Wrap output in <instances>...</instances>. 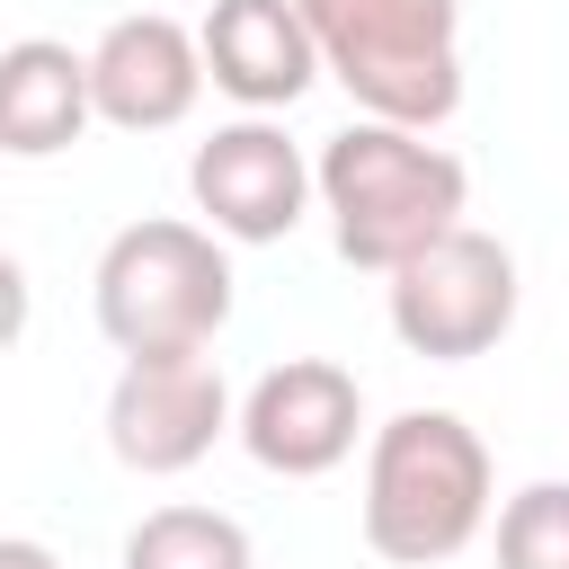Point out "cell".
I'll list each match as a JSON object with an SVG mask.
<instances>
[{"label": "cell", "mask_w": 569, "mask_h": 569, "mask_svg": "<svg viewBox=\"0 0 569 569\" xmlns=\"http://www.w3.org/2000/svg\"><path fill=\"white\" fill-rule=\"evenodd\" d=\"M311 196L329 213V240L347 267L365 276H391L400 258H418L427 240H445L462 213H471V169L427 142L418 124H382V116H356L320 142L311 160Z\"/></svg>", "instance_id": "1"}, {"label": "cell", "mask_w": 569, "mask_h": 569, "mask_svg": "<svg viewBox=\"0 0 569 569\" xmlns=\"http://www.w3.org/2000/svg\"><path fill=\"white\" fill-rule=\"evenodd\" d=\"M489 498H498V471H489L480 427H462L453 409H400L365 445L356 525H365V551L373 560L436 569V560H453V551L480 542Z\"/></svg>", "instance_id": "2"}, {"label": "cell", "mask_w": 569, "mask_h": 569, "mask_svg": "<svg viewBox=\"0 0 569 569\" xmlns=\"http://www.w3.org/2000/svg\"><path fill=\"white\" fill-rule=\"evenodd\" d=\"M231 293H240L231 240H213L204 222H178V213L124 222L89 276V311L116 356H204L231 320Z\"/></svg>", "instance_id": "3"}, {"label": "cell", "mask_w": 569, "mask_h": 569, "mask_svg": "<svg viewBox=\"0 0 569 569\" xmlns=\"http://www.w3.org/2000/svg\"><path fill=\"white\" fill-rule=\"evenodd\" d=\"M320 53V80L356 116L436 133L462 107V0H293Z\"/></svg>", "instance_id": "4"}, {"label": "cell", "mask_w": 569, "mask_h": 569, "mask_svg": "<svg viewBox=\"0 0 569 569\" xmlns=\"http://www.w3.org/2000/svg\"><path fill=\"white\" fill-rule=\"evenodd\" d=\"M516 302H525L516 249H507L498 231H471V222H453L445 240H427L418 258H400L391 284H382L391 338H400L409 356H427V365H471V356H489V347L516 329Z\"/></svg>", "instance_id": "5"}, {"label": "cell", "mask_w": 569, "mask_h": 569, "mask_svg": "<svg viewBox=\"0 0 569 569\" xmlns=\"http://www.w3.org/2000/svg\"><path fill=\"white\" fill-rule=\"evenodd\" d=\"M187 196H196V213H204L213 240L267 249V240L302 231V213H311V160H302V142L276 116H231V124H213L196 142Z\"/></svg>", "instance_id": "6"}, {"label": "cell", "mask_w": 569, "mask_h": 569, "mask_svg": "<svg viewBox=\"0 0 569 569\" xmlns=\"http://www.w3.org/2000/svg\"><path fill=\"white\" fill-rule=\"evenodd\" d=\"M231 436V382L213 356H124L107 391V453L142 480L196 471Z\"/></svg>", "instance_id": "7"}, {"label": "cell", "mask_w": 569, "mask_h": 569, "mask_svg": "<svg viewBox=\"0 0 569 569\" xmlns=\"http://www.w3.org/2000/svg\"><path fill=\"white\" fill-rule=\"evenodd\" d=\"M231 436L249 445L258 471L276 480H320L356 453L365 436V382L329 356H284L231 400Z\"/></svg>", "instance_id": "8"}, {"label": "cell", "mask_w": 569, "mask_h": 569, "mask_svg": "<svg viewBox=\"0 0 569 569\" xmlns=\"http://www.w3.org/2000/svg\"><path fill=\"white\" fill-rule=\"evenodd\" d=\"M204 98V53H196V27L169 18V9H124L98 27L89 44V116L116 124V133H169L187 124Z\"/></svg>", "instance_id": "9"}, {"label": "cell", "mask_w": 569, "mask_h": 569, "mask_svg": "<svg viewBox=\"0 0 569 569\" xmlns=\"http://www.w3.org/2000/svg\"><path fill=\"white\" fill-rule=\"evenodd\" d=\"M196 53H204V80L240 116H284L320 80V53L293 0H213L196 27Z\"/></svg>", "instance_id": "10"}, {"label": "cell", "mask_w": 569, "mask_h": 569, "mask_svg": "<svg viewBox=\"0 0 569 569\" xmlns=\"http://www.w3.org/2000/svg\"><path fill=\"white\" fill-rule=\"evenodd\" d=\"M89 124V53H71L62 36L0 44V160H53Z\"/></svg>", "instance_id": "11"}, {"label": "cell", "mask_w": 569, "mask_h": 569, "mask_svg": "<svg viewBox=\"0 0 569 569\" xmlns=\"http://www.w3.org/2000/svg\"><path fill=\"white\" fill-rule=\"evenodd\" d=\"M116 569H258V551H249V525L222 507H151L124 533Z\"/></svg>", "instance_id": "12"}, {"label": "cell", "mask_w": 569, "mask_h": 569, "mask_svg": "<svg viewBox=\"0 0 569 569\" xmlns=\"http://www.w3.org/2000/svg\"><path fill=\"white\" fill-rule=\"evenodd\" d=\"M498 569H569V480H525L498 507Z\"/></svg>", "instance_id": "13"}, {"label": "cell", "mask_w": 569, "mask_h": 569, "mask_svg": "<svg viewBox=\"0 0 569 569\" xmlns=\"http://www.w3.org/2000/svg\"><path fill=\"white\" fill-rule=\"evenodd\" d=\"M27 311H36V284H27V267L0 249V356L27 338Z\"/></svg>", "instance_id": "14"}, {"label": "cell", "mask_w": 569, "mask_h": 569, "mask_svg": "<svg viewBox=\"0 0 569 569\" xmlns=\"http://www.w3.org/2000/svg\"><path fill=\"white\" fill-rule=\"evenodd\" d=\"M0 569H62V560H53V542H36V533H0Z\"/></svg>", "instance_id": "15"}]
</instances>
